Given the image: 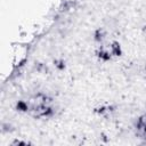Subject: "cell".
<instances>
[{
    "label": "cell",
    "instance_id": "1",
    "mask_svg": "<svg viewBox=\"0 0 146 146\" xmlns=\"http://www.w3.org/2000/svg\"><path fill=\"white\" fill-rule=\"evenodd\" d=\"M111 49H112V54L115 55V56H120L121 55V48H120V44L117 42H113V44L111 46Z\"/></svg>",
    "mask_w": 146,
    "mask_h": 146
},
{
    "label": "cell",
    "instance_id": "2",
    "mask_svg": "<svg viewBox=\"0 0 146 146\" xmlns=\"http://www.w3.org/2000/svg\"><path fill=\"white\" fill-rule=\"evenodd\" d=\"M98 57H99V58H102V59H104V60H108V59L111 58V54H110L108 51L103 50V51H100V52H99Z\"/></svg>",
    "mask_w": 146,
    "mask_h": 146
},
{
    "label": "cell",
    "instance_id": "3",
    "mask_svg": "<svg viewBox=\"0 0 146 146\" xmlns=\"http://www.w3.org/2000/svg\"><path fill=\"white\" fill-rule=\"evenodd\" d=\"M29 107H27V104L26 103H24V102H19L18 104H17V111L19 110V111H26Z\"/></svg>",
    "mask_w": 146,
    "mask_h": 146
},
{
    "label": "cell",
    "instance_id": "4",
    "mask_svg": "<svg viewBox=\"0 0 146 146\" xmlns=\"http://www.w3.org/2000/svg\"><path fill=\"white\" fill-rule=\"evenodd\" d=\"M103 38H104V33H103V31H102V30H98V31L95 33V40L99 41V40H102Z\"/></svg>",
    "mask_w": 146,
    "mask_h": 146
}]
</instances>
